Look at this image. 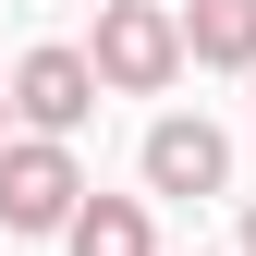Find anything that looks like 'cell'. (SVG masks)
Masks as SVG:
<instances>
[{"mask_svg":"<svg viewBox=\"0 0 256 256\" xmlns=\"http://www.w3.org/2000/svg\"><path fill=\"white\" fill-rule=\"evenodd\" d=\"M98 86L110 98H158V86L183 74V12H158V0H98Z\"/></svg>","mask_w":256,"mask_h":256,"instance_id":"cell-1","label":"cell"},{"mask_svg":"<svg viewBox=\"0 0 256 256\" xmlns=\"http://www.w3.org/2000/svg\"><path fill=\"white\" fill-rule=\"evenodd\" d=\"M86 208V171L61 134H12L0 146V232H61V220Z\"/></svg>","mask_w":256,"mask_h":256,"instance_id":"cell-2","label":"cell"},{"mask_svg":"<svg viewBox=\"0 0 256 256\" xmlns=\"http://www.w3.org/2000/svg\"><path fill=\"white\" fill-rule=\"evenodd\" d=\"M98 98H110V86H98V61H86V49H24V61H12V110H24V134H74Z\"/></svg>","mask_w":256,"mask_h":256,"instance_id":"cell-3","label":"cell"},{"mask_svg":"<svg viewBox=\"0 0 256 256\" xmlns=\"http://www.w3.org/2000/svg\"><path fill=\"white\" fill-rule=\"evenodd\" d=\"M232 183V134L196 110H171V122H146V196H220Z\"/></svg>","mask_w":256,"mask_h":256,"instance_id":"cell-4","label":"cell"},{"mask_svg":"<svg viewBox=\"0 0 256 256\" xmlns=\"http://www.w3.org/2000/svg\"><path fill=\"white\" fill-rule=\"evenodd\" d=\"M183 61L256 74V0H183Z\"/></svg>","mask_w":256,"mask_h":256,"instance_id":"cell-5","label":"cell"},{"mask_svg":"<svg viewBox=\"0 0 256 256\" xmlns=\"http://www.w3.org/2000/svg\"><path fill=\"white\" fill-rule=\"evenodd\" d=\"M61 244H74V256H158V232H146L134 196H86L74 220H61Z\"/></svg>","mask_w":256,"mask_h":256,"instance_id":"cell-6","label":"cell"},{"mask_svg":"<svg viewBox=\"0 0 256 256\" xmlns=\"http://www.w3.org/2000/svg\"><path fill=\"white\" fill-rule=\"evenodd\" d=\"M0 146H12V98H0Z\"/></svg>","mask_w":256,"mask_h":256,"instance_id":"cell-7","label":"cell"},{"mask_svg":"<svg viewBox=\"0 0 256 256\" xmlns=\"http://www.w3.org/2000/svg\"><path fill=\"white\" fill-rule=\"evenodd\" d=\"M244 256H256V208H244Z\"/></svg>","mask_w":256,"mask_h":256,"instance_id":"cell-8","label":"cell"}]
</instances>
